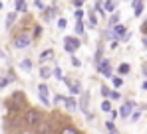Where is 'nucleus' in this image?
I'll return each mask as SVG.
<instances>
[{"label":"nucleus","mask_w":147,"mask_h":134,"mask_svg":"<svg viewBox=\"0 0 147 134\" xmlns=\"http://www.w3.org/2000/svg\"><path fill=\"white\" fill-rule=\"evenodd\" d=\"M32 36H30V32L28 30H20L14 38H12V45H14V49H26L28 45H32Z\"/></svg>","instance_id":"1"},{"label":"nucleus","mask_w":147,"mask_h":134,"mask_svg":"<svg viewBox=\"0 0 147 134\" xmlns=\"http://www.w3.org/2000/svg\"><path fill=\"white\" fill-rule=\"evenodd\" d=\"M44 118V112L40 109H26L24 112V124L28 128H36V124Z\"/></svg>","instance_id":"2"},{"label":"nucleus","mask_w":147,"mask_h":134,"mask_svg":"<svg viewBox=\"0 0 147 134\" xmlns=\"http://www.w3.org/2000/svg\"><path fill=\"white\" fill-rule=\"evenodd\" d=\"M80 47H82V42H80L76 36H66V38H64V51H66V53L74 55Z\"/></svg>","instance_id":"3"},{"label":"nucleus","mask_w":147,"mask_h":134,"mask_svg":"<svg viewBox=\"0 0 147 134\" xmlns=\"http://www.w3.org/2000/svg\"><path fill=\"white\" fill-rule=\"evenodd\" d=\"M96 71H98L99 75L107 77V79H111V77H113V71H111V61H109V59H101L99 63H96Z\"/></svg>","instance_id":"4"},{"label":"nucleus","mask_w":147,"mask_h":134,"mask_svg":"<svg viewBox=\"0 0 147 134\" xmlns=\"http://www.w3.org/2000/svg\"><path fill=\"white\" fill-rule=\"evenodd\" d=\"M62 81H64V83H66V87L70 89V93H72V97H76V95H82V81H80V79H72V77H64Z\"/></svg>","instance_id":"5"},{"label":"nucleus","mask_w":147,"mask_h":134,"mask_svg":"<svg viewBox=\"0 0 147 134\" xmlns=\"http://www.w3.org/2000/svg\"><path fill=\"white\" fill-rule=\"evenodd\" d=\"M34 132L36 134H52V118H46V116H44V118L36 124Z\"/></svg>","instance_id":"6"},{"label":"nucleus","mask_w":147,"mask_h":134,"mask_svg":"<svg viewBox=\"0 0 147 134\" xmlns=\"http://www.w3.org/2000/svg\"><path fill=\"white\" fill-rule=\"evenodd\" d=\"M38 97H40V101H42L44 107H50V105H52V103H50V87L46 83H40V85H38Z\"/></svg>","instance_id":"7"},{"label":"nucleus","mask_w":147,"mask_h":134,"mask_svg":"<svg viewBox=\"0 0 147 134\" xmlns=\"http://www.w3.org/2000/svg\"><path fill=\"white\" fill-rule=\"evenodd\" d=\"M133 111H135V101L127 99V101L121 105V109H119L117 112H119V116H121V118H129V114H131Z\"/></svg>","instance_id":"8"},{"label":"nucleus","mask_w":147,"mask_h":134,"mask_svg":"<svg viewBox=\"0 0 147 134\" xmlns=\"http://www.w3.org/2000/svg\"><path fill=\"white\" fill-rule=\"evenodd\" d=\"M56 14H58V8L52 4V6H48V8L42 10V20H44V22H52V20H56Z\"/></svg>","instance_id":"9"},{"label":"nucleus","mask_w":147,"mask_h":134,"mask_svg":"<svg viewBox=\"0 0 147 134\" xmlns=\"http://www.w3.org/2000/svg\"><path fill=\"white\" fill-rule=\"evenodd\" d=\"M88 107H90V93H88V91H82V97H80V101H78V109L88 114Z\"/></svg>","instance_id":"10"},{"label":"nucleus","mask_w":147,"mask_h":134,"mask_svg":"<svg viewBox=\"0 0 147 134\" xmlns=\"http://www.w3.org/2000/svg\"><path fill=\"white\" fill-rule=\"evenodd\" d=\"M58 134H82L74 124H70V122H64L60 128H58Z\"/></svg>","instance_id":"11"},{"label":"nucleus","mask_w":147,"mask_h":134,"mask_svg":"<svg viewBox=\"0 0 147 134\" xmlns=\"http://www.w3.org/2000/svg\"><path fill=\"white\" fill-rule=\"evenodd\" d=\"M111 34H113V38H115V40L119 42L123 36L127 34V28H125L123 24H117V26H113V28H111Z\"/></svg>","instance_id":"12"},{"label":"nucleus","mask_w":147,"mask_h":134,"mask_svg":"<svg viewBox=\"0 0 147 134\" xmlns=\"http://www.w3.org/2000/svg\"><path fill=\"white\" fill-rule=\"evenodd\" d=\"M64 109L66 111H76L78 109V101H76V97H72V95H68V97H64Z\"/></svg>","instance_id":"13"},{"label":"nucleus","mask_w":147,"mask_h":134,"mask_svg":"<svg viewBox=\"0 0 147 134\" xmlns=\"http://www.w3.org/2000/svg\"><path fill=\"white\" fill-rule=\"evenodd\" d=\"M10 101H14L16 105H20L22 109H26V97H24L22 91H14V95L10 97Z\"/></svg>","instance_id":"14"},{"label":"nucleus","mask_w":147,"mask_h":134,"mask_svg":"<svg viewBox=\"0 0 147 134\" xmlns=\"http://www.w3.org/2000/svg\"><path fill=\"white\" fill-rule=\"evenodd\" d=\"M54 55H56V53H54V49H52V47L44 49V51L40 53V65H46L50 59H54Z\"/></svg>","instance_id":"15"},{"label":"nucleus","mask_w":147,"mask_h":134,"mask_svg":"<svg viewBox=\"0 0 147 134\" xmlns=\"http://www.w3.org/2000/svg\"><path fill=\"white\" fill-rule=\"evenodd\" d=\"M14 8H16V14H26L28 12L26 0H14Z\"/></svg>","instance_id":"16"},{"label":"nucleus","mask_w":147,"mask_h":134,"mask_svg":"<svg viewBox=\"0 0 147 134\" xmlns=\"http://www.w3.org/2000/svg\"><path fill=\"white\" fill-rule=\"evenodd\" d=\"M131 4H133V12H135L133 16H135V18H139V16L143 14V0H133Z\"/></svg>","instance_id":"17"},{"label":"nucleus","mask_w":147,"mask_h":134,"mask_svg":"<svg viewBox=\"0 0 147 134\" xmlns=\"http://www.w3.org/2000/svg\"><path fill=\"white\" fill-rule=\"evenodd\" d=\"M14 79H16V75H14V71H8V75H6V77H2V79H0V91L4 89V87H6V85H8V83H12V81H14Z\"/></svg>","instance_id":"18"},{"label":"nucleus","mask_w":147,"mask_h":134,"mask_svg":"<svg viewBox=\"0 0 147 134\" xmlns=\"http://www.w3.org/2000/svg\"><path fill=\"white\" fill-rule=\"evenodd\" d=\"M119 24V12H111V16H109V20H107V30H111L113 26H117Z\"/></svg>","instance_id":"19"},{"label":"nucleus","mask_w":147,"mask_h":134,"mask_svg":"<svg viewBox=\"0 0 147 134\" xmlns=\"http://www.w3.org/2000/svg\"><path fill=\"white\" fill-rule=\"evenodd\" d=\"M18 67H20V69H24V71H28V73H30V71L34 69V61L26 57V59H22V61L18 63Z\"/></svg>","instance_id":"20"},{"label":"nucleus","mask_w":147,"mask_h":134,"mask_svg":"<svg viewBox=\"0 0 147 134\" xmlns=\"http://www.w3.org/2000/svg\"><path fill=\"white\" fill-rule=\"evenodd\" d=\"M30 30H32V32H30V36H32V40H38V38L42 36V32H44L40 24H34V26H32Z\"/></svg>","instance_id":"21"},{"label":"nucleus","mask_w":147,"mask_h":134,"mask_svg":"<svg viewBox=\"0 0 147 134\" xmlns=\"http://www.w3.org/2000/svg\"><path fill=\"white\" fill-rule=\"evenodd\" d=\"M40 77L46 81V79H50L52 77V67H48V65H40Z\"/></svg>","instance_id":"22"},{"label":"nucleus","mask_w":147,"mask_h":134,"mask_svg":"<svg viewBox=\"0 0 147 134\" xmlns=\"http://www.w3.org/2000/svg\"><path fill=\"white\" fill-rule=\"evenodd\" d=\"M16 18H18L16 12H10V14L6 16V30H12V26H14V22H16Z\"/></svg>","instance_id":"23"},{"label":"nucleus","mask_w":147,"mask_h":134,"mask_svg":"<svg viewBox=\"0 0 147 134\" xmlns=\"http://www.w3.org/2000/svg\"><path fill=\"white\" fill-rule=\"evenodd\" d=\"M103 59V44L99 42L98 44V49H96V55H94V63H99Z\"/></svg>","instance_id":"24"},{"label":"nucleus","mask_w":147,"mask_h":134,"mask_svg":"<svg viewBox=\"0 0 147 134\" xmlns=\"http://www.w3.org/2000/svg\"><path fill=\"white\" fill-rule=\"evenodd\" d=\"M115 0H105V4H103V12H115Z\"/></svg>","instance_id":"25"},{"label":"nucleus","mask_w":147,"mask_h":134,"mask_svg":"<svg viewBox=\"0 0 147 134\" xmlns=\"http://www.w3.org/2000/svg\"><path fill=\"white\" fill-rule=\"evenodd\" d=\"M52 77H56L58 81H62V79H64V73H62V67H60V65L52 67Z\"/></svg>","instance_id":"26"},{"label":"nucleus","mask_w":147,"mask_h":134,"mask_svg":"<svg viewBox=\"0 0 147 134\" xmlns=\"http://www.w3.org/2000/svg\"><path fill=\"white\" fill-rule=\"evenodd\" d=\"M84 32H86V26H84V20L76 22V38H78V36H84Z\"/></svg>","instance_id":"27"},{"label":"nucleus","mask_w":147,"mask_h":134,"mask_svg":"<svg viewBox=\"0 0 147 134\" xmlns=\"http://www.w3.org/2000/svg\"><path fill=\"white\" fill-rule=\"evenodd\" d=\"M129 71H131L129 63H119V67H117V73H119V75H127Z\"/></svg>","instance_id":"28"},{"label":"nucleus","mask_w":147,"mask_h":134,"mask_svg":"<svg viewBox=\"0 0 147 134\" xmlns=\"http://www.w3.org/2000/svg\"><path fill=\"white\" fill-rule=\"evenodd\" d=\"M101 111H103V112H111V111H113V107H111V101H109V99H105V101L101 103Z\"/></svg>","instance_id":"29"},{"label":"nucleus","mask_w":147,"mask_h":134,"mask_svg":"<svg viewBox=\"0 0 147 134\" xmlns=\"http://www.w3.org/2000/svg\"><path fill=\"white\" fill-rule=\"evenodd\" d=\"M84 16H86V12H84V8H78V10L74 12V18H76V22H80V20H84Z\"/></svg>","instance_id":"30"},{"label":"nucleus","mask_w":147,"mask_h":134,"mask_svg":"<svg viewBox=\"0 0 147 134\" xmlns=\"http://www.w3.org/2000/svg\"><path fill=\"white\" fill-rule=\"evenodd\" d=\"M107 99H109V101H119V99H121V95H119V93H117V91H109V97H107Z\"/></svg>","instance_id":"31"},{"label":"nucleus","mask_w":147,"mask_h":134,"mask_svg":"<svg viewBox=\"0 0 147 134\" xmlns=\"http://www.w3.org/2000/svg\"><path fill=\"white\" fill-rule=\"evenodd\" d=\"M111 83H113L115 89H119V87L123 85V79H121V77H111Z\"/></svg>","instance_id":"32"},{"label":"nucleus","mask_w":147,"mask_h":134,"mask_svg":"<svg viewBox=\"0 0 147 134\" xmlns=\"http://www.w3.org/2000/svg\"><path fill=\"white\" fill-rule=\"evenodd\" d=\"M90 28H96L98 26V18H96V14H90Z\"/></svg>","instance_id":"33"},{"label":"nucleus","mask_w":147,"mask_h":134,"mask_svg":"<svg viewBox=\"0 0 147 134\" xmlns=\"http://www.w3.org/2000/svg\"><path fill=\"white\" fill-rule=\"evenodd\" d=\"M99 91H101V95H103V97H105V99H107V97H109V87H107V85H101V87H99Z\"/></svg>","instance_id":"34"},{"label":"nucleus","mask_w":147,"mask_h":134,"mask_svg":"<svg viewBox=\"0 0 147 134\" xmlns=\"http://www.w3.org/2000/svg\"><path fill=\"white\" fill-rule=\"evenodd\" d=\"M105 128H107L109 132H115V122H113V120H107V122H105Z\"/></svg>","instance_id":"35"},{"label":"nucleus","mask_w":147,"mask_h":134,"mask_svg":"<svg viewBox=\"0 0 147 134\" xmlns=\"http://www.w3.org/2000/svg\"><path fill=\"white\" fill-rule=\"evenodd\" d=\"M139 116H141V111H133V112H131V122L139 120Z\"/></svg>","instance_id":"36"},{"label":"nucleus","mask_w":147,"mask_h":134,"mask_svg":"<svg viewBox=\"0 0 147 134\" xmlns=\"http://www.w3.org/2000/svg\"><path fill=\"white\" fill-rule=\"evenodd\" d=\"M66 26H68V20H66V18H60V20H58V28H60V30H64Z\"/></svg>","instance_id":"37"},{"label":"nucleus","mask_w":147,"mask_h":134,"mask_svg":"<svg viewBox=\"0 0 147 134\" xmlns=\"http://www.w3.org/2000/svg\"><path fill=\"white\" fill-rule=\"evenodd\" d=\"M62 103H64V97L62 95H56L54 97V105H62Z\"/></svg>","instance_id":"38"},{"label":"nucleus","mask_w":147,"mask_h":134,"mask_svg":"<svg viewBox=\"0 0 147 134\" xmlns=\"http://www.w3.org/2000/svg\"><path fill=\"white\" fill-rule=\"evenodd\" d=\"M72 65H74V67H80V65H82V61H80L76 55H72Z\"/></svg>","instance_id":"39"},{"label":"nucleus","mask_w":147,"mask_h":134,"mask_svg":"<svg viewBox=\"0 0 147 134\" xmlns=\"http://www.w3.org/2000/svg\"><path fill=\"white\" fill-rule=\"evenodd\" d=\"M34 4H36V8H40V10H44V8H46L42 0H34Z\"/></svg>","instance_id":"40"},{"label":"nucleus","mask_w":147,"mask_h":134,"mask_svg":"<svg viewBox=\"0 0 147 134\" xmlns=\"http://www.w3.org/2000/svg\"><path fill=\"white\" fill-rule=\"evenodd\" d=\"M141 34H143V36H147V18H145V22L141 24Z\"/></svg>","instance_id":"41"},{"label":"nucleus","mask_w":147,"mask_h":134,"mask_svg":"<svg viewBox=\"0 0 147 134\" xmlns=\"http://www.w3.org/2000/svg\"><path fill=\"white\" fill-rule=\"evenodd\" d=\"M129 40H131V32H127V34L123 36L121 40H119V42H129Z\"/></svg>","instance_id":"42"},{"label":"nucleus","mask_w":147,"mask_h":134,"mask_svg":"<svg viewBox=\"0 0 147 134\" xmlns=\"http://www.w3.org/2000/svg\"><path fill=\"white\" fill-rule=\"evenodd\" d=\"M109 116H111V118H109V120H115V118H117V116H119V112H117V111H111V112H109Z\"/></svg>","instance_id":"43"},{"label":"nucleus","mask_w":147,"mask_h":134,"mask_svg":"<svg viewBox=\"0 0 147 134\" xmlns=\"http://www.w3.org/2000/svg\"><path fill=\"white\" fill-rule=\"evenodd\" d=\"M141 71H143V75H145V81H147V63L141 65Z\"/></svg>","instance_id":"44"},{"label":"nucleus","mask_w":147,"mask_h":134,"mask_svg":"<svg viewBox=\"0 0 147 134\" xmlns=\"http://www.w3.org/2000/svg\"><path fill=\"white\" fill-rule=\"evenodd\" d=\"M117 45H119V42H117V40H113V42H111V44H109V47H111V49H115V47H117Z\"/></svg>","instance_id":"45"},{"label":"nucleus","mask_w":147,"mask_h":134,"mask_svg":"<svg viewBox=\"0 0 147 134\" xmlns=\"http://www.w3.org/2000/svg\"><path fill=\"white\" fill-rule=\"evenodd\" d=\"M141 44H143V47H147V36H143V40H141Z\"/></svg>","instance_id":"46"},{"label":"nucleus","mask_w":147,"mask_h":134,"mask_svg":"<svg viewBox=\"0 0 147 134\" xmlns=\"http://www.w3.org/2000/svg\"><path fill=\"white\" fill-rule=\"evenodd\" d=\"M141 89H147V81H143V85H141Z\"/></svg>","instance_id":"47"},{"label":"nucleus","mask_w":147,"mask_h":134,"mask_svg":"<svg viewBox=\"0 0 147 134\" xmlns=\"http://www.w3.org/2000/svg\"><path fill=\"white\" fill-rule=\"evenodd\" d=\"M109 134H117V132H109Z\"/></svg>","instance_id":"48"}]
</instances>
